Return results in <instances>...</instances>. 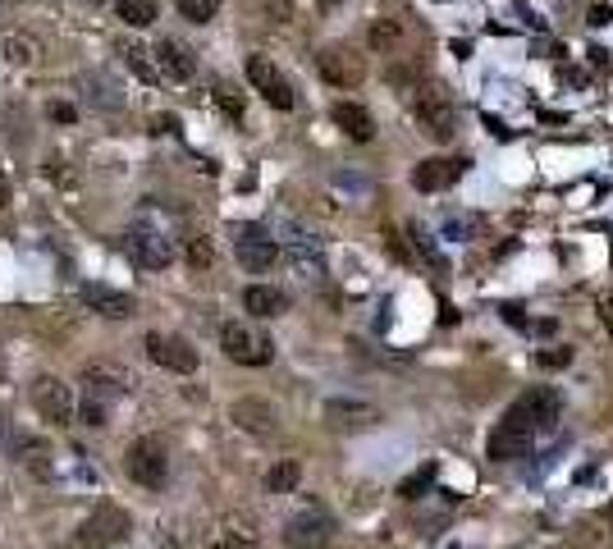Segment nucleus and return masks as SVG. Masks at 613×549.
Masks as SVG:
<instances>
[{"label":"nucleus","instance_id":"412c9836","mask_svg":"<svg viewBox=\"0 0 613 549\" xmlns=\"http://www.w3.org/2000/svg\"><path fill=\"white\" fill-rule=\"evenodd\" d=\"M243 307L257 321H275V316L289 312V293L275 289V284H252V289H243Z\"/></svg>","mask_w":613,"mask_h":549},{"label":"nucleus","instance_id":"e433bc0d","mask_svg":"<svg viewBox=\"0 0 613 549\" xmlns=\"http://www.w3.org/2000/svg\"><path fill=\"white\" fill-rule=\"evenodd\" d=\"M595 312H600V325H604V330H609V339H613V293H604Z\"/></svg>","mask_w":613,"mask_h":549},{"label":"nucleus","instance_id":"72a5a7b5","mask_svg":"<svg viewBox=\"0 0 613 549\" xmlns=\"http://www.w3.org/2000/svg\"><path fill=\"white\" fill-rule=\"evenodd\" d=\"M476 229H481V220H476V216H449V220H444V234L458 238V243H467Z\"/></svg>","mask_w":613,"mask_h":549},{"label":"nucleus","instance_id":"f03ea898","mask_svg":"<svg viewBox=\"0 0 613 549\" xmlns=\"http://www.w3.org/2000/svg\"><path fill=\"white\" fill-rule=\"evenodd\" d=\"M133 376L124 366H110V362H92L83 371V399H78V412H83L87 426H101L106 421V403L119 399V394H129Z\"/></svg>","mask_w":613,"mask_h":549},{"label":"nucleus","instance_id":"cd10ccee","mask_svg":"<svg viewBox=\"0 0 613 549\" xmlns=\"http://www.w3.org/2000/svg\"><path fill=\"white\" fill-rule=\"evenodd\" d=\"M0 46H5V55H10L14 65H33L37 55H42V46H37L33 37H23V33H5Z\"/></svg>","mask_w":613,"mask_h":549},{"label":"nucleus","instance_id":"7ed1b4c3","mask_svg":"<svg viewBox=\"0 0 613 549\" xmlns=\"http://www.w3.org/2000/svg\"><path fill=\"white\" fill-rule=\"evenodd\" d=\"M559 412H563L559 389L540 385V389H527V394H522V399L504 412V426H508V431H517V435H527V440H536L540 431H549V426L559 421Z\"/></svg>","mask_w":613,"mask_h":549},{"label":"nucleus","instance_id":"f257e3e1","mask_svg":"<svg viewBox=\"0 0 613 549\" xmlns=\"http://www.w3.org/2000/svg\"><path fill=\"white\" fill-rule=\"evenodd\" d=\"M412 115L435 142H453V133H458V106H453V92L440 78L412 83Z\"/></svg>","mask_w":613,"mask_h":549},{"label":"nucleus","instance_id":"f8f14e48","mask_svg":"<svg viewBox=\"0 0 613 549\" xmlns=\"http://www.w3.org/2000/svg\"><path fill=\"white\" fill-rule=\"evenodd\" d=\"M142 348H147L151 362L165 366V371H174V376H193L197 371V348L188 344V339H179V334L151 330L147 339H142Z\"/></svg>","mask_w":613,"mask_h":549},{"label":"nucleus","instance_id":"4c0bfd02","mask_svg":"<svg viewBox=\"0 0 613 549\" xmlns=\"http://www.w3.org/2000/svg\"><path fill=\"white\" fill-rule=\"evenodd\" d=\"M586 19H591L595 28H604V23L613 19V10H609V5H591V14H586Z\"/></svg>","mask_w":613,"mask_h":549},{"label":"nucleus","instance_id":"1a4fd4ad","mask_svg":"<svg viewBox=\"0 0 613 549\" xmlns=\"http://www.w3.org/2000/svg\"><path fill=\"white\" fill-rule=\"evenodd\" d=\"M334 540V517L325 513L321 504H307L302 513L289 517L284 527V545L289 549H325Z\"/></svg>","mask_w":613,"mask_h":549},{"label":"nucleus","instance_id":"2f4dec72","mask_svg":"<svg viewBox=\"0 0 613 549\" xmlns=\"http://www.w3.org/2000/svg\"><path fill=\"white\" fill-rule=\"evenodd\" d=\"M431 481H435V463H426L421 472H412L408 481L398 485V495H403V499H421L426 490H431Z\"/></svg>","mask_w":613,"mask_h":549},{"label":"nucleus","instance_id":"dca6fc26","mask_svg":"<svg viewBox=\"0 0 613 549\" xmlns=\"http://www.w3.org/2000/svg\"><path fill=\"white\" fill-rule=\"evenodd\" d=\"M284 257H289V266L298 270L302 280H321L325 275V248H321V238L307 234V229H293Z\"/></svg>","mask_w":613,"mask_h":549},{"label":"nucleus","instance_id":"f704fd0d","mask_svg":"<svg viewBox=\"0 0 613 549\" xmlns=\"http://www.w3.org/2000/svg\"><path fill=\"white\" fill-rule=\"evenodd\" d=\"M536 362L545 366V371H559V366L572 362V348L568 344H554V348H545V353H536Z\"/></svg>","mask_w":613,"mask_h":549},{"label":"nucleus","instance_id":"473e14b6","mask_svg":"<svg viewBox=\"0 0 613 549\" xmlns=\"http://www.w3.org/2000/svg\"><path fill=\"white\" fill-rule=\"evenodd\" d=\"M216 106L225 110V115H243V92H238L234 83H216Z\"/></svg>","mask_w":613,"mask_h":549},{"label":"nucleus","instance_id":"a211bd4d","mask_svg":"<svg viewBox=\"0 0 613 549\" xmlns=\"http://www.w3.org/2000/svg\"><path fill=\"white\" fill-rule=\"evenodd\" d=\"M83 302L92 307V312L110 316V321H129V316L138 312V302H133V293L106 289V284H83Z\"/></svg>","mask_w":613,"mask_h":549},{"label":"nucleus","instance_id":"39448f33","mask_svg":"<svg viewBox=\"0 0 613 549\" xmlns=\"http://www.w3.org/2000/svg\"><path fill=\"white\" fill-rule=\"evenodd\" d=\"M220 348H225V357L238 366H270V357H275L270 334H261L257 325H248V321L220 325Z\"/></svg>","mask_w":613,"mask_h":549},{"label":"nucleus","instance_id":"a878e982","mask_svg":"<svg viewBox=\"0 0 613 549\" xmlns=\"http://www.w3.org/2000/svg\"><path fill=\"white\" fill-rule=\"evenodd\" d=\"M298 481H302V467L293 463V458H284V463H275L266 472V490H270V495H293V490H298Z\"/></svg>","mask_w":613,"mask_h":549},{"label":"nucleus","instance_id":"7c9ffc66","mask_svg":"<svg viewBox=\"0 0 613 549\" xmlns=\"http://www.w3.org/2000/svg\"><path fill=\"white\" fill-rule=\"evenodd\" d=\"M183 257L193 261L197 270H206V266H211V261H216V252H211V238H202V234L183 238Z\"/></svg>","mask_w":613,"mask_h":549},{"label":"nucleus","instance_id":"58836bf2","mask_svg":"<svg viewBox=\"0 0 613 549\" xmlns=\"http://www.w3.org/2000/svg\"><path fill=\"white\" fill-rule=\"evenodd\" d=\"M14 202V188H10V179H5V174H0V211H5V206Z\"/></svg>","mask_w":613,"mask_h":549},{"label":"nucleus","instance_id":"4468645a","mask_svg":"<svg viewBox=\"0 0 613 549\" xmlns=\"http://www.w3.org/2000/svg\"><path fill=\"white\" fill-rule=\"evenodd\" d=\"M234 257L243 270H252V275H266L275 261H280V243L266 234V229H243V234L234 238Z\"/></svg>","mask_w":613,"mask_h":549},{"label":"nucleus","instance_id":"f3484780","mask_svg":"<svg viewBox=\"0 0 613 549\" xmlns=\"http://www.w3.org/2000/svg\"><path fill=\"white\" fill-rule=\"evenodd\" d=\"M151 65H156V74L161 78H174V83H188V78L197 74V60H193V51L188 46H179V42H156V55H151Z\"/></svg>","mask_w":613,"mask_h":549},{"label":"nucleus","instance_id":"bb28decb","mask_svg":"<svg viewBox=\"0 0 613 549\" xmlns=\"http://www.w3.org/2000/svg\"><path fill=\"white\" fill-rule=\"evenodd\" d=\"M119 55H124V65H129L142 83H156V78H161V74H156V65H151V55L142 51L138 42H119Z\"/></svg>","mask_w":613,"mask_h":549},{"label":"nucleus","instance_id":"9b49d317","mask_svg":"<svg viewBox=\"0 0 613 549\" xmlns=\"http://www.w3.org/2000/svg\"><path fill=\"white\" fill-rule=\"evenodd\" d=\"M257 545H261V527L252 513H220L206 527V549H257Z\"/></svg>","mask_w":613,"mask_h":549},{"label":"nucleus","instance_id":"0eeeda50","mask_svg":"<svg viewBox=\"0 0 613 549\" xmlns=\"http://www.w3.org/2000/svg\"><path fill=\"white\" fill-rule=\"evenodd\" d=\"M316 74L339 92H353L366 83V55H357L353 46H321L316 51Z\"/></svg>","mask_w":613,"mask_h":549},{"label":"nucleus","instance_id":"a19ab883","mask_svg":"<svg viewBox=\"0 0 613 549\" xmlns=\"http://www.w3.org/2000/svg\"><path fill=\"white\" fill-rule=\"evenodd\" d=\"M609 527H613V513H609Z\"/></svg>","mask_w":613,"mask_h":549},{"label":"nucleus","instance_id":"79ce46f5","mask_svg":"<svg viewBox=\"0 0 613 549\" xmlns=\"http://www.w3.org/2000/svg\"><path fill=\"white\" fill-rule=\"evenodd\" d=\"M325 5H330V0H325Z\"/></svg>","mask_w":613,"mask_h":549},{"label":"nucleus","instance_id":"2eb2a0df","mask_svg":"<svg viewBox=\"0 0 613 549\" xmlns=\"http://www.w3.org/2000/svg\"><path fill=\"white\" fill-rule=\"evenodd\" d=\"M463 170H467L463 156H431V161H417L412 188H417V193H440V188L463 179Z\"/></svg>","mask_w":613,"mask_h":549},{"label":"nucleus","instance_id":"c9c22d12","mask_svg":"<svg viewBox=\"0 0 613 549\" xmlns=\"http://www.w3.org/2000/svg\"><path fill=\"white\" fill-rule=\"evenodd\" d=\"M46 115H51L55 124H69V119H74V106H69V101H51V106H46Z\"/></svg>","mask_w":613,"mask_h":549},{"label":"nucleus","instance_id":"b1692460","mask_svg":"<svg viewBox=\"0 0 613 549\" xmlns=\"http://www.w3.org/2000/svg\"><path fill=\"white\" fill-rule=\"evenodd\" d=\"M527 449H531V440H527V435L508 431L504 421H499L495 431H490V440H485V453H490L495 463H513V458H527Z\"/></svg>","mask_w":613,"mask_h":549},{"label":"nucleus","instance_id":"4be33fe9","mask_svg":"<svg viewBox=\"0 0 613 549\" xmlns=\"http://www.w3.org/2000/svg\"><path fill=\"white\" fill-rule=\"evenodd\" d=\"M334 124H339L353 142L376 138V119H371V110L366 106H357V101H339V106H334Z\"/></svg>","mask_w":613,"mask_h":549},{"label":"nucleus","instance_id":"9d476101","mask_svg":"<svg viewBox=\"0 0 613 549\" xmlns=\"http://www.w3.org/2000/svg\"><path fill=\"white\" fill-rule=\"evenodd\" d=\"M248 83L257 87V92L275 110H293V106H298V92H293V83L280 74V65H275L270 55H261V51L248 55Z\"/></svg>","mask_w":613,"mask_h":549},{"label":"nucleus","instance_id":"aec40b11","mask_svg":"<svg viewBox=\"0 0 613 549\" xmlns=\"http://www.w3.org/2000/svg\"><path fill=\"white\" fill-rule=\"evenodd\" d=\"M229 421H238V426L252 431V435H270L275 431V421H280V412L270 408L266 399H238L234 408H229Z\"/></svg>","mask_w":613,"mask_h":549},{"label":"nucleus","instance_id":"ddd939ff","mask_svg":"<svg viewBox=\"0 0 613 549\" xmlns=\"http://www.w3.org/2000/svg\"><path fill=\"white\" fill-rule=\"evenodd\" d=\"M124 536H129V513L115 508V504H101L97 513L78 527V549H110L115 540H124Z\"/></svg>","mask_w":613,"mask_h":549},{"label":"nucleus","instance_id":"393cba45","mask_svg":"<svg viewBox=\"0 0 613 549\" xmlns=\"http://www.w3.org/2000/svg\"><path fill=\"white\" fill-rule=\"evenodd\" d=\"M115 14L129 28H147V23H156V14H161V0H115Z\"/></svg>","mask_w":613,"mask_h":549},{"label":"nucleus","instance_id":"5701e85b","mask_svg":"<svg viewBox=\"0 0 613 549\" xmlns=\"http://www.w3.org/2000/svg\"><path fill=\"white\" fill-rule=\"evenodd\" d=\"M325 421L330 426H339V431H357V426H371L376 421V408L371 403H357V399H330L325 403Z\"/></svg>","mask_w":613,"mask_h":549},{"label":"nucleus","instance_id":"20e7f679","mask_svg":"<svg viewBox=\"0 0 613 549\" xmlns=\"http://www.w3.org/2000/svg\"><path fill=\"white\" fill-rule=\"evenodd\" d=\"M124 472H129L133 485H142V490H165V481H170V449H165L156 435H142V440H133L129 453H124Z\"/></svg>","mask_w":613,"mask_h":549},{"label":"nucleus","instance_id":"423d86ee","mask_svg":"<svg viewBox=\"0 0 613 549\" xmlns=\"http://www.w3.org/2000/svg\"><path fill=\"white\" fill-rule=\"evenodd\" d=\"M124 252H129V261L133 266H142V270H165L174 257H179V248H174V238L165 234V229H156V225H133L129 234H124Z\"/></svg>","mask_w":613,"mask_h":549},{"label":"nucleus","instance_id":"6ab92c4d","mask_svg":"<svg viewBox=\"0 0 613 549\" xmlns=\"http://www.w3.org/2000/svg\"><path fill=\"white\" fill-rule=\"evenodd\" d=\"M412 42V28L403 19H376L371 28H366V46L380 55H403Z\"/></svg>","mask_w":613,"mask_h":549},{"label":"nucleus","instance_id":"ea45409f","mask_svg":"<svg viewBox=\"0 0 613 549\" xmlns=\"http://www.w3.org/2000/svg\"><path fill=\"white\" fill-rule=\"evenodd\" d=\"M151 124H156V133H174V115H156Z\"/></svg>","mask_w":613,"mask_h":549},{"label":"nucleus","instance_id":"c85d7f7f","mask_svg":"<svg viewBox=\"0 0 613 549\" xmlns=\"http://www.w3.org/2000/svg\"><path fill=\"white\" fill-rule=\"evenodd\" d=\"M83 83L92 87V106H101V110H115L119 101H124V97H119V87L106 83L101 74H83Z\"/></svg>","mask_w":613,"mask_h":549},{"label":"nucleus","instance_id":"c756f323","mask_svg":"<svg viewBox=\"0 0 613 549\" xmlns=\"http://www.w3.org/2000/svg\"><path fill=\"white\" fill-rule=\"evenodd\" d=\"M174 5H179V14L188 23H211L220 10V0H174Z\"/></svg>","mask_w":613,"mask_h":549},{"label":"nucleus","instance_id":"6e6552de","mask_svg":"<svg viewBox=\"0 0 613 549\" xmlns=\"http://www.w3.org/2000/svg\"><path fill=\"white\" fill-rule=\"evenodd\" d=\"M33 408H37V417L51 421V426H74V417H78L74 389H69L60 376H37L33 380Z\"/></svg>","mask_w":613,"mask_h":549}]
</instances>
